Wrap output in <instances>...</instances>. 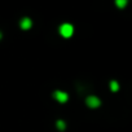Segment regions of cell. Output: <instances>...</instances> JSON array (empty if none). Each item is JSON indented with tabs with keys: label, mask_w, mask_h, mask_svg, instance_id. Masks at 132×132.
Segmentation results:
<instances>
[{
	"label": "cell",
	"mask_w": 132,
	"mask_h": 132,
	"mask_svg": "<svg viewBox=\"0 0 132 132\" xmlns=\"http://www.w3.org/2000/svg\"><path fill=\"white\" fill-rule=\"evenodd\" d=\"M2 38H3V34H2V31H0V40H2Z\"/></svg>",
	"instance_id": "ba28073f"
},
{
	"label": "cell",
	"mask_w": 132,
	"mask_h": 132,
	"mask_svg": "<svg viewBox=\"0 0 132 132\" xmlns=\"http://www.w3.org/2000/svg\"><path fill=\"white\" fill-rule=\"evenodd\" d=\"M31 26H32V21L30 17H23L20 21V27L22 30H29V29H31Z\"/></svg>",
	"instance_id": "277c9868"
},
{
	"label": "cell",
	"mask_w": 132,
	"mask_h": 132,
	"mask_svg": "<svg viewBox=\"0 0 132 132\" xmlns=\"http://www.w3.org/2000/svg\"><path fill=\"white\" fill-rule=\"evenodd\" d=\"M56 126H57V128H58L60 131H63V129L66 128V123H65V120H62V119H58V120L56 122Z\"/></svg>",
	"instance_id": "8992f818"
},
{
	"label": "cell",
	"mask_w": 132,
	"mask_h": 132,
	"mask_svg": "<svg viewBox=\"0 0 132 132\" xmlns=\"http://www.w3.org/2000/svg\"><path fill=\"white\" fill-rule=\"evenodd\" d=\"M52 96H53V98H54L56 101H58L60 104H65L66 101L69 100V95L66 93L65 91H54V92L52 93Z\"/></svg>",
	"instance_id": "7a4b0ae2"
},
{
	"label": "cell",
	"mask_w": 132,
	"mask_h": 132,
	"mask_svg": "<svg viewBox=\"0 0 132 132\" xmlns=\"http://www.w3.org/2000/svg\"><path fill=\"white\" fill-rule=\"evenodd\" d=\"M115 5L120 9H123L127 5V0H115Z\"/></svg>",
	"instance_id": "52a82bcc"
},
{
	"label": "cell",
	"mask_w": 132,
	"mask_h": 132,
	"mask_svg": "<svg viewBox=\"0 0 132 132\" xmlns=\"http://www.w3.org/2000/svg\"><path fill=\"white\" fill-rule=\"evenodd\" d=\"M60 34L63 38H70L74 34V26L71 23H62L60 26Z\"/></svg>",
	"instance_id": "6da1fadb"
},
{
	"label": "cell",
	"mask_w": 132,
	"mask_h": 132,
	"mask_svg": "<svg viewBox=\"0 0 132 132\" xmlns=\"http://www.w3.org/2000/svg\"><path fill=\"white\" fill-rule=\"evenodd\" d=\"M86 104H87V106L88 108H92V109H96V108H98L100 105H101V100L97 97V96H88L87 98H86Z\"/></svg>",
	"instance_id": "3957f363"
},
{
	"label": "cell",
	"mask_w": 132,
	"mask_h": 132,
	"mask_svg": "<svg viewBox=\"0 0 132 132\" xmlns=\"http://www.w3.org/2000/svg\"><path fill=\"white\" fill-rule=\"evenodd\" d=\"M110 89H111L113 92H118V91H119V83H118L117 80H111V82H110Z\"/></svg>",
	"instance_id": "5b68a950"
}]
</instances>
